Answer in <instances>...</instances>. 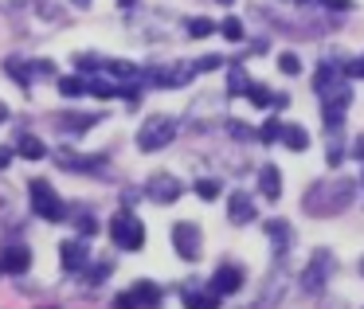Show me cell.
<instances>
[{
  "label": "cell",
  "instance_id": "1",
  "mask_svg": "<svg viewBox=\"0 0 364 309\" xmlns=\"http://www.w3.org/2000/svg\"><path fill=\"white\" fill-rule=\"evenodd\" d=\"M353 196H356L353 180H317L314 188L301 196V207H306L309 215H337L353 204Z\"/></svg>",
  "mask_w": 364,
  "mask_h": 309
},
{
  "label": "cell",
  "instance_id": "2",
  "mask_svg": "<svg viewBox=\"0 0 364 309\" xmlns=\"http://www.w3.org/2000/svg\"><path fill=\"white\" fill-rule=\"evenodd\" d=\"M173 137H176V118H168V114H153V118H145L141 129H137V145H141V153L165 149Z\"/></svg>",
  "mask_w": 364,
  "mask_h": 309
},
{
  "label": "cell",
  "instance_id": "3",
  "mask_svg": "<svg viewBox=\"0 0 364 309\" xmlns=\"http://www.w3.org/2000/svg\"><path fill=\"white\" fill-rule=\"evenodd\" d=\"M329 274H333V254L325 251V246H317V251L309 254L301 278H298V290L309 293V298H317V293L325 290V282H329Z\"/></svg>",
  "mask_w": 364,
  "mask_h": 309
},
{
  "label": "cell",
  "instance_id": "4",
  "mask_svg": "<svg viewBox=\"0 0 364 309\" xmlns=\"http://www.w3.org/2000/svg\"><path fill=\"white\" fill-rule=\"evenodd\" d=\"M28 192H32V207H36L40 219H51V223L67 219V204L59 200V192L51 188L48 180H32V184H28Z\"/></svg>",
  "mask_w": 364,
  "mask_h": 309
},
{
  "label": "cell",
  "instance_id": "5",
  "mask_svg": "<svg viewBox=\"0 0 364 309\" xmlns=\"http://www.w3.org/2000/svg\"><path fill=\"white\" fill-rule=\"evenodd\" d=\"M110 239L122 246V251H137L145 243V223L137 219L134 212H118L110 219Z\"/></svg>",
  "mask_w": 364,
  "mask_h": 309
},
{
  "label": "cell",
  "instance_id": "6",
  "mask_svg": "<svg viewBox=\"0 0 364 309\" xmlns=\"http://www.w3.org/2000/svg\"><path fill=\"white\" fill-rule=\"evenodd\" d=\"M173 251L181 254L184 262H196L200 259V227L188 219L173 223Z\"/></svg>",
  "mask_w": 364,
  "mask_h": 309
},
{
  "label": "cell",
  "instance_id": "7",
  "mask_svg": "<svg viewBox=\"0 0 364 309\" xmlns=\"http://www.w3.org/2000/svg\"><path fill=\"white\" fill-rule=\"evenodd\" d=\"M181 180L176 176H168V173H157V176H149L145 180V196L153 200V204H176L181 200Z\"/></svg>",
  "mask_w": 364,
  "mask_h": 309
},
{
  "label": "cell",
  "instance_id": "8",
  "mask_svg": "<svg viewBox=\"0 0 364 309\" xmlns=\"http://www.w3.org/2000/svg\"><path fill=\"white\" fill-rule=\"evenodd\" d=\"M28 266H32V251H28L24 243L4 246V254H0V270H9V274H28Z\"/></svg>",
  "mask_w": 364,
  "mask_h": 309
},
{
  "label": "cell",
  "instance_id": "9",
  "mask_svg": "<svg viewBox=\"0 0 364 309\" xmlns=\"http://www.w3.org/2000/svg\"><path fill=\"white\" fill-rule=\"evenodd\" d=\"M239 286H243V270L239 266H220L212 274V293L215 298H231V293H239Z\"/></svg>",
  "mask_w": 364,
  "mask_h": 309
},
{
  "label": "cell",
  "instance_id": "10",
  "mask_svg": "<svg viewBox=\"0 0 364 309\" xmlns=\"http://www.w3.org/2000/svg\"><path fill=\"white\" fill-rule=\"evenodd\" d=\"M90 259V246L82 243V239H67V243H59V262H63V270H82Z\"/></svg>",
  "mask_w": 364,
  "mask_h": 309
},
{
  "label": "cell",
  "instance_id": "11",
  "mask_svg": "<svg viewBox=\"0 0 364 309\" xmlns=\"http://www.w3.org/2000/svg\"><path fill=\"white\" fill-rule=\"evenodd\" d=\"M267 239L274 243L278 259H282V254L290 251V243H294V227H290L286 219H270V223H267Z\"/></svg>",
  "mask_w": 364,
  "mask_h": 309
},
{
  "label": "cell",
  "instance_id": "12",
  "mask_svg": "<svg viewBox=\"0 0 364 309\" xmlns=\"http://www.w3.org/2000/svg\"><path fill=\"white\" fill-rule=\"evenodd\" d=\"M259 192L270 200V204L282 196V173H278L274 165H262V168H259Z\"/></svg>",
  "mask_w": 364,
  "mask_h": 309
},
{
  "label": "cell",
  "instance_id": "13",
  "mask_svg": "<svg viewBox=\"0 0 364 309\" xmlns=\"http://www.w3.org/2000/svg\"><path fill=\"white\" fill-rule=\"evenodd\" d=\"M228 219L231 223H255V204H251V196H247V192H235V196H231Z\"/></svg>",
  "mask_w": 364,
  "mask_h": 309
},
{
  "label": "cell",
  "instance_id": "14",
  "mask_svg": "<svg viewBox=\"0 0 364 309\" xmlns=\"http://www.w3.org/2000/svg\"><path fill=\"white\" fill-rule=\"evenodd\" d=\"M129 298H134V305H141V309H161V290L153 282H137L134 290H129Z\"/></svg>",
  "mask_w": 364,
  "mask_h": 309
},
{
  "label": "cell",
  "instance_id": "15",
  "mask_svg": "<svg viewBox=\"0 0 364 309\" xmlns=\"http://www.w3.org/2000/svg\"><path fill=\"white\" fill-rule=\"evenodd\" d=\"M184 305L188 309H220V298L212 290H196V286H184Z\"/></svg>",
  "mask_w": 364,
  "mask_h": 309
},
{
  "label": "cell",
  "instance_id": "16",
  "mask_svg": "<svg viewBox=\"0 0 364 309\" xmlns=\"http://www.w3.org/2000/svg\"><path fill=\"white\" fill-rule=\"evenodd\" d=\"M59 126H63L67 134H82V129L98 126V114H59Z\"/></svg>",
  "mask_w": 364,
  "mask_h": 309
},
{
  "label": "cell",
  "instance_id": "17",
  "mask_svg": "<svg viewBox=\"0 0 364 309\" xmlns=\"http://www.w3.org/2000/svg\"><path fill=\"white\" fill-rule=\"evenodd\" d=\"M16 149H20V157H28V161H40V157H48V145H43L36 134H24V137L16 141Z\"/></svg>",
  "mask_w": 364,
  "mask_h": 309
},
{
  "label": "cell",
  "instance_id": "18",
  "mask_svg": "<svg viewBox=\"0 0 364 309\" xmlns=\"http://www.w3.org/2000/svg\"><path fill=\"white\" fill-rule=\"evenodd\" d=\"M59 94L63 98H82V94H90V82L79 79V75H67V79H59Z\"/></svg>",
  "mask_w": 364,
  "mask_h": 309
},
{
  "label": "cell",
  "instance_id": "19",
  "mask_svg": "<svg viewBox=\"0 0 364 309\" xmlns=\"http://www.w3.org/2000/svg\"><path fill=\"white\" fill-rule=\"evenodd\" d=\"M282 145L286 149H294V153H306V145H309V134L301 126H286V134H282Z\"/></svg>",
  "mask_w": 364,
  "mask_h": 309
},
{
  "label": "cell",
  "instance_id": "20",
  "mask_svg": "<svg viewBox=\"0 0 364 309\" xmlns=\"http://www.w3.org/2000/svg\"><path fill=\"white\" fill-rule=\"evenodd\" d=\"M4 71H9L12 75V79H16L20 82V87H28V82H32V67H28V63H20V59L16 55H9V59H4Z\"/></svg>",
  "mask_w": 364,
  "mask_h": 309
},
{
  "label": "cell",
  "instance_id": "21",
  "mask_svg": "<svg viewBox=\"0 0 364 309\" xmlns=\"http://www.w3.org/2000/svg\"><path fill=\"white\" fill-rule=\"evenodd\" d=\"M251 87H255V82L247 79L243 67H231V75H228V90H231V94H251Z\"/></svg>",
  "mask_w": 364,
  "mask_h": 309
},
{
  "label": "cell",
  "instance_id": "22",
  "mask_svg": "<svg viewBox=\"0 0 364 309\" xmlns=\"http://www.w3.org/2000/svg\"><path fill=\"white\" fill-rule=\"evenodd\" d=\"M247 98H251L255 106H262V110H267V106H282V102H286V98H274L267 87H259V82L251 87V94H247Z\"/></svg>",
  "mask_w": 364,
  "mask_h": 309
},
{
  "label": "cell",
  "instance_id": "23",
  "mask_svg": "<svg viewBox=\"0 0 364 309\" xmlns=\"http://www.w3.org/2000/svg\"><path fill=\"white\" fill-rule=\"evenodd\" d=\"M106 71H110V75H118V79H129V82H137V79H141V71H137L134 63H122V59L106 63Z\"/></svg>",
  "mask_w": 364,
  "mask_h": 309
},
{
  "label": "cell",
  "instance_id": "24",
  "mask_svg": "<svg viewBox=\"0 0 364 309\" xmlns=\"http://www.w3.org/2000/svg\"><path fill=\"white\" fill-rule=\"evenodd\" d=\"M212 32H215L212 20H204V16H192L188 20V36H192V40H204V36H212Z\"/></svg>",
  "mask_w": 364,
  "mask_h": 309
},
{
  "label": "cell",
  "instance_id": "25",
  "mask_svg": "<svg viewBox=\"0 0 364 309\" xmlns=\"http://www.w3.org/2000/svg\"><path fill=\"white\" fill-rule=\"evenodd\" d=\"M282 134H286V126H282L278 118H267V126L259 129V137H262V141H282Z\"/></svg>",
  "mask_w": 364,
  "mask_h": 309
},
{
  "label": "cell",
  "instance_id": "26",
  "mask_svg": "<svg viewBox=\"0 0 364 309\" xmlns=\"http://www.w3.org/2000/svg\"><path fill=\"white\" fill-rule=\"evenodd\" d=\"M220 32H223V40H231V43H239V40H243V24H239L235 16H228V20H223V24H220Z\"/></svg>",
  "mask_w": 364,
  "mask_h": 309
},
{
  "label": "cell",
  "instance_id": "27",
  "mask_svg": "<svg viewBox=\"0 0 364 309\" xmlns=\"http://www.w3.org/2000/svg\"><path fill=\"white\" fill-rule=\"evenodd\" d=\"M278 71H282V75H298L301 71V59L294 55V51H286V55L278 59Z\"/></svg>",
  "mask_w": 364,
  "mask_h": 309
},
{
  "label": "cell",
  "instance_id": "28",
  "mask_svg": "<svg viewBox=\"0 0 364 309\" xmlns=\"http://www.w3.org/2000/svg\"><path fill=\"white\" fill-rule=\"evenodd\" d=\"M196 196L200 200H215L220 196V180H196Z\"/></svg>",
  "mask_w": 364,
  "mask_h": 309
},
{
  "label": "cell",
  "instance_id": "29",
  "mask_svg": "<svg viewBox=\"0 0 364 309\" xmlns=\"http://www.w3.org/2000/svg\"><path fill=\"white\" fill-rule=\"evenodd\" d=\"M75 67H79V71H95V67H106V63H102L98 55H90V51H87V55H75Z\"/></svg>",
  "mask_w": 364,
  "mask_h": 309
},
{
  "label": "cell",
  "instance_id": "30",
  "mask_svg": "<svg viewBox=\"0 0 364 309\" xmlns=\"http://www.w3.org/2000/svg\"><path fill=\"white\" fill-rule=\"evenodd\" d=\"M345 75H348V79H364V55L348 59V63H345Z\"/></svg>",
  "mask_w": 364,
  "mask_h": 309
},
{
  "label": "cell",
  "instance_id": "31",
  "mask_svg": "<svg viewBox=\"0 0 364 309\" xmlns=\"http://www.w3.org/2000/svg\"><path fill=\"white\" fill-rule=\"evenodd\" d=\"M95 227H98L95 215H79V231H82V235H95Z\"/></svg>",
  "mask_w": 364,
  "mask_h": 309
},
{
  "label": "cell",
  "instance_id": "32",
  "mask_svg": "<svg viewBox=\"0 0 364 309\" xmlns=\"http://www.w3.org/2000/svg\"><path fill=\"white\" fill-rule=\"evenodd\" d=\"M325 9H337V12H348L353 9V0H321Z\"/></svg>",
  "mask_w": 364,
  "mask_h": 309
},
{
  "label": "cell",
  "instance_id": "33",
  "mask_svg": "<svg viewBox=\"0 0 364 309\" xmlns=\"http://www.w3.org/2000/svg\"><path fill=\"white\" fill-rule=\"evenodd\" d=\"M215 67H220V59L208 55V59H200V63H196V71H215Z\"/></svg>",
  "mask_w": 364,
  "mask_h": 309
},
{
  "label": "cell",
  "instance_id": "34",
  "mask_svg": "<svg viewBox=\"0 0 364 309\" xmlns=\"http://www.w3.org/2000/svg\"><path fill=\"white\" fill-rule=\"evenodd\" d=\"M114 305H118V309H134V298H129V293H118V301H114Z\"/></svg>",
  "mask_w": 364,
  "mask_h": 309
},
{
  "label": "cell",
  "instance_id": "35",
  "mask_svg": "<svg viewBox=\"0 0 364 309\" xmlns=\"http://www.w3.org/2000/svg\"><path fill=\"white\" fill-rule=\"evenodd\" d=\"M353 157L364 161V137H356V141H353Z\"/></svg>",
  "mask_w": 364,
  "mask_h": 309
},
{
  "label": "cell",
  "instance_id": "36",
  "mask_svg": "<svg viewBox=\"0 0 364 309\" xmlns=\"http://www.w3.org/2000/svg\"><path fill=\"white\" fill-rule=\"evenodd\" d=\"M9 161H12V153H9V149H0V168L9 165Z\"/></svg>",
  "mask_w": 364,
  "mask_h": 309
},
{
  "label": "cell",
  "instance_id": "37",
  "mask_svg": "<svg viewBox=\"0 0 364 309\" xmlns=\"http://www.w3.org/2000/svg\"><path fill=\"white\" fill-rule=\"evenodd\" d=\"M4 121H9V106L0 102V126H4Z\"/></svg>",
  "mask_w": 364,
  "mask_h": 309
},
{
  "label": "cell",
  "instance_id": "38",
  "mask_svg": "<svg viewBox=\"0 0 364 309\" xmlns=\"http://www.w3.org/2000/svg\"><path fill=\"white\" fill-rule=\"evenodd\" d=\"M118 4H122V9H134V4H137V0H118Z\"/></svg>",
  "mask_w": 364,
  "mask_h": 309
},
{
  "label": "cell",
  "instance_id": "39",
  "mask_svg": "<svg viewBox=\"0 0 364 309\" xmlns=\"http://www.w3.org/2000/svg\"><path fill=\"white\" fill-rule=\"evenodd\" d=\"M75 4H79V9H90V0H75Z\"/></svg>",
  "mask_w": 364,
  "mask_h": 309
},
{
  "label": "cell",
  "instance_id": "40",
  "mask_svg": "<svg viewBox=\"0 0 364 309\" xmlns=\"http://www.w3.org/2000/svg\"><path fill=\"white\" fill-rule=\"evenodd\" d=\"M220 4H235V0H220Z\"/></svg>",
  "mask_w": 364,
  "mask_h": 309
},
{
  "label": "cell",
  "instance_id": "41",
  "mask_svg": "<svg viewBox=\"0 0 364 309\" xmlns=\"http://www.w3.org/2000/svg\"><path fill=\"white\" fill-rule=\"evenodd\" d=\"M243 309H259V305H243Z\"/></svg>",
  "mask_w": 364,
  "mask_h": 309
},
{
  "label": "cell",
  "instance_id": "42",
  "mask_svg": "<svg viewBox=\"0 0 364 309\" xmlns=\"http://www.w3.org/2000/svg\"><path fill=\"white\" fill-rule=\"evenodd\" d=\"M360 274H364V259H360Z\"/></svg>",
  "mask_w": 364,
  "mask_h": 309
},
{
  "label": "cell",
  "instance_id": "43",
  "mask_svg": "<svg viewBox=\"0 0 364 309\" xmlns=\"http://www.w3.org/2000/svg\"><path fill=\"white\" fill-rule=\"evenodd\" d=\"M40 309H48V305H40Z\"/></svg>",
  "mask_w": 364,
  "mask_h": 309
}]
</instances>
